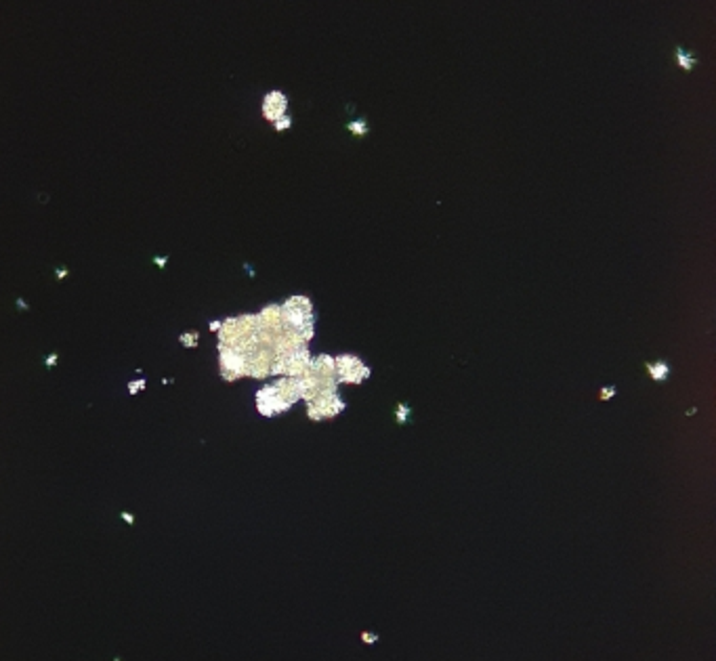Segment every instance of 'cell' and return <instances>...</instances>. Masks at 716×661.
I'll return each instance as SVG.
<instances>
[{"mask_svg":"<svg viewBox=\"0 0 716 661\" xmlns=\"http://www.w3.org/2000/svg\"><path fill=\"white\" fill-rule=\"evenodd\" d=\"M342 401L338 399V395L334 391H323L319 395H315L313 399H309V416L313 420H321V418H332L342 410Z\"/></svg>","mask_w":716,"mask_h":661,"instance_id":"6da1fadb","label":"cell"},{"mask_svg":"<svg viewBox=\"0 0 716 661\" xmlns=\"http://www.w3.org/2000/svg\"><path fill=\"white\" fill-rule=\"evenodd\" d=\"M334 368H336V380L340 383H362L368 376V368L351 355H340L334 359Z\"/></svg>","mask_w":716,"mask_h":661,"instance_id":"7a4b0ae2","label":"cell"},{"mask_svg":"<svg viewBox=\"0 0 716 661\" xmlns=\"http://www.w3.org/2000/svg\"><path fill=\"white\" fill-rule=\"evenodd\" d=\"M221 349V376L227 380V383H233L242 376H246V355L233 351V349H227V347H219Z\"/></svg>","mask_w":716,"mask_h":661,"instance_id":"3957f363","label":"cell"},{"mask_svg":"<svg viewBox=\"0 0 716 661\" xmlns=\"http://www.w3.org/2000/svg\"><path fill=\"white\" fill-rule=\"evenodd\" d=\"M286 107H288V99H286V95L279 93V91L269 93V95L265 97V101H263V114H265V118L271 120V122H277L279 118H284V116H286Z\"/></svg>","mask_w":716,"mask_h":661,"instance_id":"277c9868","label":"cell"},{"mask_svg":"<svg viewBox=\"0 0 716 661\" xmlns=\"http://www.w3.org/2000/svg\"><path fill=\"white\" fill-rule=\"evenodd\" d=\"M181 345L183 347H187V349H196L198 347V343H200V334L198 332H185V334H181Z\"/></svg>","mask_w":716,"mask_h":661,"instance_id":"5b68a950","label":"cell"},{"mask_svg":"<svg viewBox=\"0 0 716 661\" xmlns=\"http://www.w3.org/2000/svg\"><path fill=\"white\" fill-rule=\"evenodd\" d=\"M649 372H651V376H653V378L662 380V378H664V374L668 372V366H666V364H655V366H651V368H649Z\"/></svg>","mask_w":716,"mask_h":661,"instance_id":"8992f818","label":"cell"},{"mask_svg":"<svg viewBox=\"0 0 716 661\" xmlns=\"http://www.w3.org/2000/svg\"><path fill=\"white\" fill-rule=\"evenodd\" d=\"M676 55H678V61H680V66H682V68H687V70H691V68H693L695 59H693V57H689L687 53H682V49H678V51H676Z\"/></svg>","mask_w":716,"mask_h":661,"instance_id":"52a82bcc","label":"cell"},{"mask_svg":"<svg viewBox=\"0 0 716 661\" xmlns=\"http://www.w3.org/2000/svg\"><path fill=\"white\" fill-rule=\"evenodd\" d=\"M349 131H353L355 135H364V133H368V126H366V122H351Z\"/></svg>","mask_w":716,"mask_h":661,"instance_id":"ba28073f","label":"cell"},{"mask_svg":"<svg viewBox=\"0 0 716 661\" xmlns=\"http://www.w3.org/2000/svg\"><path fill=\"white\" fill-rule=\"evenodd\" d=\"M273 124H275V128H277V131H284V128H288V126H290V118H288V116H284V118H279V120H277V122H273Z\"/></svg>","mask_w":716,"mask_h":661,"instance_id":"9c48e42d","label":"cell"},{"mask_svg":"<svg viewBox=\"0 0 716 661\" xmlns=\"http://www.w3.org/2000/svg\"><path fill=\"white\" fill-rule=\"evenodd\" d=\"M141 389H145V383H143V380H135V383L129 387L131 395H135V393H137V391H141Z\"/></svg>","mask_w":716,"mask_h":661,"instance_id":"30bf717a","label":"cell"},{"mask_svg":"<svg viewBox=\"0 0 716 661\" xmlns=\"http://www.w3.org/2000/svg\"><path fill=\"white\" fill-rule=\"evenodd\" d=\"M120 519H122V521H126L129 525H135V517H133L131 512H126V510H124V512H120Z\"/></svg>","mask_w":716,"mask_h":661,"instance_id":"8fae6325","label":"cell"},{"mask_svg":"<svg viewBox=\"0 0 716 661\" xmlns=\"http://www.w3.org/2000/svg\"><path fill=\"white\" fill-rule=\"evenodd\" d=\"M53 364H57V355H51V357L47 359V368H53Z\"/></svg>","mask_w":716,"mask_h":661,"instance_id":"7c38bea8","label":"cell"},{"mask_svg":"<svg viewBox=\"0 0 716 661\" xmlns=\"http://www.w3.org/2000/svg\"><path fill=\"white\" fill-rule=\"evenodd\" d=\"M154 262H158V267H164L166 258H154Z\"/></svg>","mask_w":716,"mask_h":661,"instance_id":"4fadbf2b","label":"cell"}]
</instances>
